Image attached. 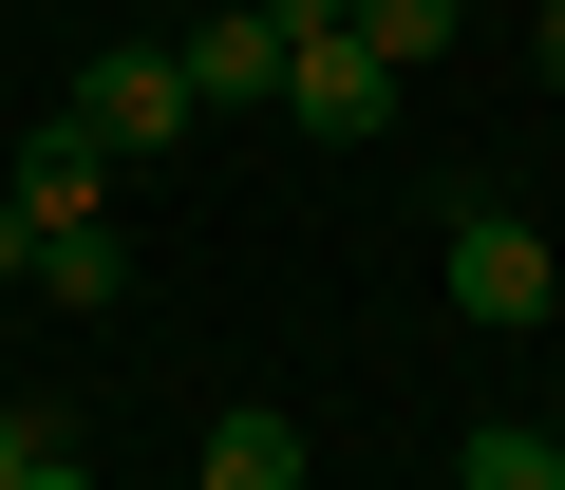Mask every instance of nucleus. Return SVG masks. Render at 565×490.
<instances>
[{
	"instance_id": "obj_12",
	"label": "nucleus",
	"mask_w": 565,
	"mask_h": 490,
	"mask_svg": "<svg viewBox=\"0 0 565 490\" xmlns=\"http://www.w3.org/2000/svg\"><path fill=\"white\" fill-rule=\"evenodd\" d=\"M20 490H95V471H76V452H39V471H20Z\"/></svg>"
},
{
	"instance_id": "obj_2",
	"label": "nucleus",
	"mask_w": 565,
	"mask_h": 490,
	"mask_svg": "<svg viewBox=\"0 0 565 490\" xmlns=\"http://www.w3.org/2000/svg\"><path fill=\"white\" fill-rule=\"evenodd\" d=\"M189 114H207L189 57H95V76H76V132H95V151H170Z\"/></svg>"
},
{
	"instance_id": "obj_6",
	"label": "nucleus",
	"mask_w": 565,
	"mask_h": 490,
	"mask_svg": "<svg viewBox=\"0 0 565 490\" xmlns=\"http://www.w3.org/2000/svg\"><path fill=\"white\" fill-rule=\"evenodd\" d=\"M207 490H321L302 434H282V396H226V415H207Z\"/></svg>"
},
{
	"instance_id": "obj_9",
	"label": "nucleus",
	"mask_w": 565,
	"mask_h": 490,
	"mask_svg": "<svg viewBox=\"0 0 565 490\" xmlns=\"http://www.w3.org/2000/svg\"><path fill=\"white\" fill-rule=\"evenodd\" d=\"M452 490H565V452H546V415H509V434H471V452H452Z\"/></svg>"
},
{
	"instance_id": "obj_5",
	"label": "nucleus",
	"mask_w": 565,
	"mask_h": 490,
	"mask_svg": "<svg viewBox=\"0 0 565 490\" xmlns=\"http://www.w3.org/2000/svg\"><path fill=\"white\" fill-rule=\"evenodd\" d=\"M20 226H114V151H95L76 114H57L39 151H20Z\"/></svg>"
},
{
	"instance_id": "obj_10",
	"label": "nucleus",
	"mask_w": 565,
	"mask_h": 490,
	"mask_svg": "<svg viewBox=\"0 0 565 490\" xmlns=\"http://www.w3.org/2000/svg\"><path fill=\"white\" fill-rule=\"evenodd\" d=\"M39 452H57V434H39V415H20V396H0V490H20V471H39Z\"/></svg>"
},
{
	"instance_id": "obj_11",
	"label": "nucleus",
	"mask_w": 565,
	"mask_h": 490,
	"mask_svg": "<svg viewBox=\"0 0 565 490\" xmlns=\"http://www.w3.org/2000/svg\"><path fill=\"white\" fill-rule=\"evenodd\" d=\"M20 245H39V226H20V151H0V265H20Z\"/></svg>"
},
{
	"instance_id": "obj_8",
	"label": "nucleus",
	"mask_w": 565,
	"mask_h": 490,
	"mask_svg": "<svg viewBox=\"0 0 565 490\" xmlns=\"http://www.w3.org/2000/svg\"><path fill=\"white\" fill-rule=\"evenodd\" d=\"M340 20H359V39H377V57H396V95H415V76H434V57H452V0H340Z\"/></svg>"
},
{
	"instance_id": "obj_1",
	"label": "nucleus",
	"mask_w": 565,
	"mask_h": 490,
	"mask_svg": "<svg viewBox=\"0 0 565 490\" xmlns=\"http://www.w3.org/2000/svg\"><path fill=\"white\" fill-rule=\"evenodd\" d=\"M546 302H565V265H546V226H527V207H452V321L527 340Z\"/></svg>"
},
{
	"instance_id": "obj_14",
	"label": "nucleus",
	"mask_w": 565,
	"mask_h": 490,
	"mask_svg": "<svg viewBox=\"0 0 565 490\" xmlns=\"http://www.w3.org/2000/svg\"><path fill=\"white\" fill-rule=\"evenodd\" d=\"M546 452H565V415H546Z\"/></svg>"
},
{
	"instance_id": "obj_4",
	"label": "nucleus",
	"mask_w": 565,
	"mask_h": 490,
	"mask_svg": "<svg viewBox=\"0 0 565 490\" xmlns=\"http://www.w3.org/2000/svg\"><path fill=\"white\" fill-rule=\"evenodd\" d=\"M170 57H189V95H245V114H282V39H264V0H207Z\"/></svg>"
},
{
	"instance_id": "obj_13",
	"label": "nucleus",
	"mask_w": 565,
	"mask_h": 490,
	"mask_svg": "<svg viewBox=\"0 0 565 490\" xmlns=\"http://www.w3.org/2000/svg\"><path fill=\"white\" fill-rule=\"evenodd\" d=\"M546 95H565V0H546Z\"/></svg>"
},
{
	"instance_id": "obj_7",
	"label": "nucleus",
	"mask_w": 565,
	"mask_h": 490,
	"mask_svg": "<svg viewBox=\"0 0 565 490\" xmlns=\"http://www.w3.org/2000/svg\"><path fill=\"white\" fill-rule=\"evenodd\" d=\"M20 284H39V302H76V321H114L132 245H114V226H39V245H20Z\"/></svg>"
},
{
	"instance_id": "obj_3",
	"label": "nucleus",
	"mask_w": 565,
	"mask_h": 490,
	"mask_svg": "<svg viewBox=\"0 0 565 490\" xmlns=\"http://www.w3.org/2000/svg\"><path fill=\"white\" fill-rule=\"evenodd\" d=\"M282 114H302V132H377V114H396V57L340 20V39H302V57H282Z\"/></svg>"
}]
</instances>
